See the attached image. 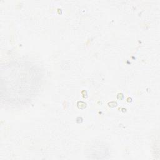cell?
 Segmentation results:
<instances>
[{
	"label": "cell",
	"mask_w": 160,
	"mask_h": 160,
	"mask_svg": "<svg viewBox=\"0 0 160 160\" xmlns=\"http://www.w3.org/2000/svg\"><path fill=\"white\" fill-rule=\"evenodd\" d=\"M40 74L35 66L26 64H13L4 70V78H1V92L4 91V99L15 104L23 102L34 96L39 86Z\"/></svg>",
	"instance_id": "cell-1"
}]
</instances>
